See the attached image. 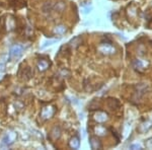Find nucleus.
<instances>
[{
  "label": "nucleus",
  "mask_w": 152,
  "mask_h": 150,
  "mask_svg": "<svg viewBox=\"0 0 152 150\" xmlns=\"http://www.w3.org/2000/svg\"><path fill=\"white\" fill-rule=\"evenodd\" d=\"M23 53V47L19 44L13 45L9 50V58L10 59H18L19 57H21Z\"/></svg>",
  "instance_id": "f257e3e1"
},
{
  "label": "nucleus",
  "mask_w": 152,
  "mask_h": 150,
  "mask_svg": "<svg viewBox=\"0 0 152 150\" xmlns=\"http://www.w3.org/2000/svg\"><path fill=\"white\" fill-rule=\"evenodd\" d=\"M16 138V135L14 133H7L3 136L2 140H1V147L5 148V147H8V146L12 145L14 143V140Z\"/></svg>",
  "instance_id": "f03ea898"
},
{
  "label": "nucleus",
  "mask_w": 152,
  "mask_h": 150,
  "mask_svg": "<svg viewBox=\"0 0 152 150\" xmlns=\"http://www.w3.org/2000/svg\"><path fill=\"white\" fill-rule=\"evenodd\" d=\"M99 51L103 52V54H113L115 52V48L111 45V44L103 43L101 44V46L99 47Z\"/></svg>",
  "instance_id": "7ed1b4c3"
},
{
  "label": "nucleus",
  "mask_w": 152,
  "mask_h": 150,
  "mask_svg": "<svg viewBox=\"0 0 152 150\" xmlns=\"http://www.w3.org/2000/svg\"><path fill=\"white\" fill-rule=\"evenodd\" d=\"M94 119L97 122L103 123V122H105L107 120V115L105 113H103V112H99V113H97L94 115Z\"/></svg>",
  "instance_id": "20e7f679"
},
{
  "label": "nucleus",
  "mask_w": 152,
  "mask_h": 150,
  "mask_svg": "<svg viewBox=\"0 0 152 150\" xmlns=\"http://www.w3.org/2000/svg\"><path fill=\"white\" fill-rule=\"evenodd\" d=\"M89 144H90V147L92 148V149H99V148L101 147L99 141L94 137L89 138Z\"/></svg>",
  "instance_id": "39448f33"
},
{
  "label": "nucleus",
  "mask_w": 152,
  "mask_h": 150,
  "mask_svg": "<svg viewBox=\"0 0 152 150\" xmlns=\"http://www.w3.org/2000/svg\"><path fill=\"white\" fill-rule=\"evenodd\" d=\"M70 146L73 149H78L79 146H80V139L78 137H73L70 140Z\"/></svg>",
  "instance_id": "423d86ee"
},
{
  "label": "nucleus",
  "mask_w": 152,
  "mask_h": 150,
  "mask_svg": "<svg viewBox=\"0 0 152 150\" xmlns=\"http://www.w3.org/2000/svg\"><path fill=\"white\" fill-rule=\"evenodd\" d=\"M53 109L52 108H45V109H43V111H42V117L44 118V119H47V118H50L52 115H53Z\"/></svg>",
  "instance_id": "0eeeda50"
},
{
  "label": "nucleus",
  "mask_w": 152,
  "mask_h": 150,
  "mask_svg": "<svg viewBox=\"0 0 152 150\" xmlns=\"http://www.w3.org/2000/svg\"><path fill=\"white\" fill-rule=\"evenodd\" d=\"M66 32V27L65 25H59V27H56L54 29V33L57 34V35H63Z\"/></svg>",
  "instance_id": "6e6552de"
},
{
  "label": "nucleus",
  "mask_w": 152,
  "mask_h": 150,
  "mask_svg": "<svg viewBox=\"0 0 152 150\" xmlns=\"http://www.w3.org/2000/svg\"><path fill=\"white\" fill-rule=\"evenodd\" d=\"M48 66H49V64H48V62L45 61V60H41V61L38 63V68H39L41 71L46 70L48 68Z\"/></svg>",
  "instance_id": "1a4fd4ad"
},
{
  "label": "nucleus",
  "mask_w": 152,
  "mask_h": 150,
  "mask_svg": "<svg viewBox=\"0 0 152 150\" xmlns=\"http://www.w3.org/2000/svg\"><path fill=\"white\" fill-rule=\"evenodd\" d=\"M81 41H82V40H81L80 37H75L71 42H70V45H71L72 47H77L79 44H81Z\"/></svg>",
  "instance_id": "9d476101"
},
{
  "label": "nucleus",
  "mask_w": 152,
  "mask_h": 150,
  "mask_svg": "<svg viewBox=\"0 0 152 150\" xmlns=\"http://www.w3.org/2000/svg\"><path fill=\"white\" fill-rule=\"evenodd\" d=\"M57 42H58V40H48V41L44 42V44L42 45V49H45V48H47L48 46L53 45V44L57 43Z\"/></svg>",
  "instance_id": "9b49d317"
},
{
  "label": "nucleus",
  "mask_w": 152,
  "mask_h": 150,
  "mask_svg": "<svg viewBox=\"0 0 152 150\" xmlns=\"http://www.w3.org/2000/svg\"><path fill=\"white\" fill-rule=\"evenodd\" d=\"M5 62H6V60H0V77L5 70Z\"/></svg>",
  "instance_id": "f8f14e48"
},
{
  "label": "nucleus",
  "mask_w": 152,
  "mask_h": 150,
  "mask_svg": "<svg viewBox=\"0 0 152 150\" xmlns=\"http://www.w3.org/2000/svg\"><path fill=\"white\" fill-rule=\"evenodd\" d=\"M55 8L57 9L58 11H62L64 8H65V4H64L63 2H59V3H57V4H56Z\"/></svg>",
  "instance_id": "ddd939ff"
},
{
  "label": "nucleus",
  "mask_w": 152,
  "mask_h": 150,
  "mask_svg": "<svg viewBox=\"0 0 152 150\" xmlns=\"http://www.w3.org/2000/svg\"><path fill=\"white\" fill-rule=\"evenodd\" d=\"M97 132H99V135H103V134L105 133V129L103 127H99L97 129Z\"/></svg>",
  "instance_id": "4468645a"
},
{
  "label": "nucleus",
  "mask_w": 152,
  "mask_h": 150,
  "mask_svg": "<svg viewBox=\"0 0 152 150\" xmlns=\"http://www.w3.org/2000/svg\"><path fill=\"white\" fill-rule=\"evenodd\" d=\"M134 65H136V67H142L143 64H142V62L140 60H135L134 61Z\"/></svg>",
  "instance_id": "2eb2a0df"
},
{
  "label": "nucleus",
  "mask_w": 152,
  "mask_h": 150,
  "mask_svg": "<svg viewBox=\"0 0 152 150\" xmlns=\"http://www.w3.org/2000/svg\"><path fill=\"white\" fill-rule=\"evenodd\" d=\"M147 146H148V148H151L152 149V139H150L149 141L147 142Z\"/></svg>",
  "instance_id": "dca6fc26"
},
{
  "label": "nucleus",
  "mask_w": 152,
  "mask_h": 150,
  "mask_svg": "<svg viewBox=\"0 0 152 150\" xmlns=\"http://www.w3.org/2000/svg\"><path fill=\"white\" fill-rule=\"evenodd\" d=\"M131 148H138V149H141V146L136 144V145H131Z\"/></svg>",
  "instance_id": "f3484780"
}]
</instances>
